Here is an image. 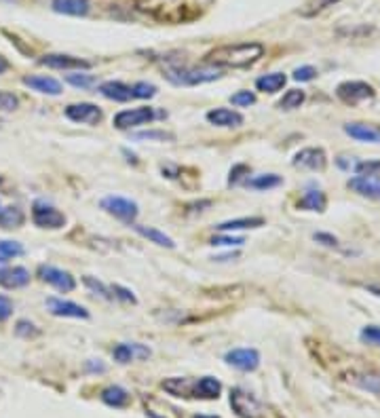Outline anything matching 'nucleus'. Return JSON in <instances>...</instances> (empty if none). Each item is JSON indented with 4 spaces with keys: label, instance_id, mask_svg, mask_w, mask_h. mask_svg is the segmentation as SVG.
Instances as JSON below:
<instances>
[{
    "label": "nucleus",
    "instance_id": "nucleus-1",
    "mask_svg": "<svg viewBox=\"0 0 380 418\" xmlns=\"http://www.w3.org/2000/svg\"><path fill=\"white\" fill-rule=\"evenodd\" d=\"M264 53L260 43H237L224 45L205 55V64L210 66H224V68H247L256 64Z\"/></svg>",
    "mask_w": 380,
    "mask_h": 418
},
{
    "label": "nucleus",
    "instance_id": "nucleus-2",
    "mask_svg": "<svg viewBox=\"0 0 380 418\" xmlns=\"http://www.w3.org/2000/svg\"><path fill=\"white\" fill-rule=\"evenodd\" d=\"M222 77V72L218 68H171L167 70V79L175 84H203L218 81Z\"/></svg>",
    "mask_w": 380,
    "mask_h": 418
},
{
    "label": "nucleus",
    "instance_id": "nucleus-3",
    "mask_svg": "<svg viewBox=\"0 0 380 418\" xmlns=\"http://www.w3.org/2000/svg\"><path fill=\"white\" fill-rule=\"evenodd\" d=\"M32 220L40 229H62L66 224V216L47 201H36L32 205Z\"/></svg>",
    "mask_w": 380,
    "mask_h": 418
},
{
    "label": "nucleus",
    "instance_id": "nucleus-4",
    "mask_svg": "<svg viewBox=\"0 0 380 418\" xmlns=\"http://www.w3.org/2000/svg\"><path fill=\"white\" fill-rule=\"evenodd\" d=\"M102 209L108 211L110 216L123 220V222H134L140 214L138 209V203L129 201V199H123V197H106L102 199Z\"/></svg>",
    "mask_w": 380,
    "mask_h": 418
},
{
    "label": "nucleus",
    "instance_id": "nucleus-5",
    "mask_svg": "<svg viewBox=\"0 0 380 418\" xmlns=\"http://www.w3.org/2000/svg\"><path fill=\"white\" fill-rule=\"evenodd\" d=\"M158 114L154 112V108H134V110H123L114 116V127L116 129H134L140 125L152 123Z\"/></svg>",
    "mask_w": 380,
    "mask_h": 418
},
{
    "label": "nucleus",
    "instance_id": "nucleus-6",
    "mask_svg": "<svg viewBox=\"0 0 380 418\" xmlns=\"http://www.w3.org/2000/svg\"><path fill=\"white\" fill-rule=\"evenodd\" d=\"M230 406L241 418H262V406L245 391L232 389L230 391Z\"/></svg>",
    "mask_w": 380,
    "mask_h": 418
},
{
    "label": "nucleus",
    "instance_id": "nucleus-7",
    "mask_svg": "<svg viewBox=\"0 0 380 418\" xmlns=\"http://www.w3.org/2000/svg\"><path fill=\"white\" fill-rule=\"evenodd\" d=\"M336 95L347 104H359L364 99H372L374 89L368 83H362V81H347V83L338 84Z\"/></svg>",
    "mask_w": 380,
    "mask_h": 418
},
{
    "label": "nucleus",
    "instance_id": "nucleus-8",
    "mask_svg": "<svg viewBox=\"0 0 380 418\" xmlns=\"http://www.w3.org/2000/svg\"><path fill=\"white\" fill-rule=\"evenodd\" d=\"M38 277L60 292H72L76 287L75 277L62 268H55V266H47V264L38 266Z\"/></svg>",
    "mask_w": 380,
    "mask_h": 418
},
{
    "label": "nucleus",
    "instance_id": "nucleus-9",
    "mask_svg": "<svg viewBox=\"0 0 380 418\" xmlns=\"http://www.w3.org/2000/svg\"><path fill=\"white\" fill-rule=\"evenodd\" d=\"M227 363L243 372H254L260 365V353L256 348H234L227 353Z\"/></svg>",
    "mask_w": 380,
    "mask_h": 418
},
{
    "label": "nucleus",
    "instance_id": "nucleus-10",
    "mask_svg": "<svg viewBox=\"0 0 380 418\" xmlns=\"http://www.w3.org/2000/svg\"><path fill=\"white\" fill-rule=\"evenodd\" d=\"M66 116L75 123H85V125H97L102 121V110L95 104L80 101L66 108Z\"/></svg>",
    "mask_w": 380,
    "mask_h": 418
},
{
    "label": "nucleus",
    "instance_id": "nucleus-11",
    "mask_svg": "<svg viewBox=\"0 0 380 418\" xmlns=\"http://www.w3.org/2000/svg\"><path fill=\"white\" fill-rule=\"evenodd\" d=\"M40 66H47V68H55V70H87L91 64L80 60V57H72V55H64V53H51V55H45L38 60Z\"/></svg>",
    "mask_w": 380,
    "mask_h": 418
},
{
    "label": "nucleus",
    "instance_id": "nucleus-12",
    "mask_svg": "<svg viewBox=\"0 0 380 418\" xmlns=\"http://www.w3.org/2000/svg\"><path fill=\"white\" fill-rule=\"evenodd\" d=\"M327 165V157L323 148H304L294 157V167L308 171H323Z\"/></svg>",
    "mask_w": 380,
    "mask_h": 418
},
{
    "label": "nucleus",
    "instance_id": "nucleus-13",
    "mask_svg": "<svg viewBox=\"0 0 380 418\" xmlns=\"http://www.w3.org/2000/svg\"><path fill=\"white\" fill-rule=\"evenodd\" d=\"M47 307L49 311L55 315V317H72V319H87L89 313L85 307L76 304V302H70V300H60V298H49L47 300Z\"/></svg>",
    "mask_w": 380,
    "mask_h": 418
},
{
    "label": "nucleus",
    "instance_id": "nucleus-14",
    "mask_svg": "<svg viewBox=\"0 0 380 418\" xmlns=\"http://www.w3.org/2000/svg\"><path fill=\"white\" fill-rule=\"evenodd\" d=\"M30 283V270L23 266H4L0 268V285L6 290H17Z\"/></svg>",
    "mask_w": 380,
    "mask_h": 418
},
{
    "label": "nucleus",
    "instance_id": "nucleus-15",
    "mask_svg": "<svg viewBox=\"0 0 380 418\" xmlns=\"http://www.w3.org/2000/svg\"><path fill=\"white\" fill-rule=\"evenodd\" d=\"M344 131L359 140V142H370V144H380V129L374 125H366V123H349L344 125Z\"/></svg>",
    "mask_w": 380,
    "mask_h": 418
},
{
    "label": "nucleus",
    "instance_id": "nucleus-16",
    "mask_svg": "<svg viewBox=\"0 0 380 418\" xmlns=\"http://www.w3.org/2000/svg\"><path fill=\"white\" fill-rule=\"evenodd\" d=\"M207 121L212 125H218V127H239L243 125V116L230 108H216L212 112H207Z\"/></svg>",
    "mask_w": 380,
    "mask_h": 418
},
{
    "label": "nucleus",
    "instance_id": "nucleus-17",
    "mask_svg": "<svg viewBox=\"0 0 380 418\" xmlns=\"http://www.w3.org/2000/svg\"><path fill=\"white\" fill-rule=\"evenodd\" d=\"M99 93L108 99H114V101H129L134 97V91L131 87H127L121 81H106V83L99 84Z\"/></svg>",
    "mask_w": 380,
    "mask_h": 418
},
{
    "label": "nucleus",
    "instance_id": "nucleus-18",
    "mask_svg": "<svg viewBox=\"0 0 380 418\" xmlns=\"http://www.w3.org/2000/svg\"><path fill=\"white\" fill-rule=\"evenodd\" d=\"M347 380L368 393H374V395H380V374H372V372H353L347 376Z\"/></svg>",
    "mask_w": 380,
    "mask_h": 418
},
{
    "label": "nucleus",
    "instance_id": "nucleus-19",
    "mask_svg": "<svg viewBox=\"0 0 380 418\" xmlns=\"http://www.w3.org/2000/svg\"><path fill=\"white\" fill-rule=\"evenodd\" d=\"M151 355V348H146V346H142V344H119L116 348H114V359L116 361H121V363H129V361H134L136 357H140V359H146Z\"/></svg>",
    "mask_w": 380,
    "mask_h": 418
},
{
    "label": "nucleus",
    "instance_id": "nucleus-20",
    "mask_svg": "<svg viewBox=\"0 0 380 418\" xmlns=\"http://www.w3.org/2000/svg\"><path fill=\"white\" fill-rule=\"evenodd\" d=\"M220 393H222V385L214 376H203L195 385V397H201V400H218Z\"/></svg>",
    "mask_w": 380,
    "mask_h": 418
},
{
    "label": "nucleus",
    "instance_id": "nucleus-21",
    "mask_svg": "<svg viewBox=\"0 0 380 418\" xmlns=\"http://www.w3.org/2000/svg\"><path fill=\"white\" fill-rule=\"evenodd\" d=\"M23 84L38 91V93H47V95H60L62 93L60 81H55L51 77H23Z\"/></svg>",
    "mask_w": 380,
    "mask_h": 418
},
{
    "label": "nucleus",
    "instance_id": "nucleus-22",
    "mask_svg": "<svg viewBox=\"0 0 380 418\" xmlns=\"http://www.w3.org/2000/svg\"><path fill=\"white\" fill-rule=\"evenodd\" d=\"M349 188H353L362 197L380 201V182L372 180V177H353V180H349Z\"/></svg>",
    "mask_w": 380,
    "mask_h": 418
},
{
    "label": "nucleus",
    "instance_id": "nucleus-23",
    "mask_svg": "<svg viewBox=\"0 0 380 418\" xmlns=\"http://www.w3.org/2000/svg\"><path fill=\"white\" fill-rule=\"evenodd\" d=\"M51 6L55 13H64L72 17H80L89 13V0H53Z\"/></svg>",
    "mask_w": 380,
    "mask_h": 418
},
{
    "label": "nucleus",
    "instance_id": "nucleus-24",
    "mask_svg": "<svg viewBox=\"0 0 380 418\" xmlns=\"http://www.w3.org/2000/svg\"><path fill=\"white\" fill-rule=\"evenodd\" d=\"M288 83V77L281 75V72H271V75H264L256 81V89L262 91V93H277L281 91Z\"/></svg>",
    "mask_w": 380,
    "mask_h": 418
},
{
    "label": "nucleus",
    "instance_id": "nucleus-25",
    "mask_svg": "<svg viewBox=\"0 0 380 418\" xmlns=\"http://www.w3.org/2000/svg\"><path fill=\"white\" fill-rule=\"evenodd\" d=\"M23 220H26L23 211L15 205H9V207L0 209V229H6V231L19 229L23 224Z\"/></svg>",
    "mask_w": 380,
    "mask_h": 418
},
{
    "label": "nucleus",
    "instance_id": "nucleus-26",
    "mask_svg": "<svg viewBox=\"0 0 380 418\" xmlns=\"http://www.w3.org/2000/svg\"><path fill=\"white\" fill-rule=\"evenodd\" d=\"M262 224H264L262 218H237V220H228V222L218 224L216 229L222 233H232V231H243V229H258Z\"/></svg>",
    "mask_w": 380,
    "mask_h": 418
},
{
    "label": "nucleus",
    "instance_id": "nucleus-27",
    "mask_svg": "<svg viewBox=\"0 0 380 418\" xmlns=\"http://www.w3.org/2000/svg\"><path fill=\"white\" fill-rule=\"evenodd\" d=\"M102 400L104 404L108 406H114V408H123L129 404V393L123 389V387H108L102 391Z\"/></svg>",
    "mask_w": 380,
    "mask_h": 418
},
{
    "label": "nucleus",
    "instance_id": "nucleus-28",
    "mask_svg": "<svg viewBox=\"0 0 380 418\" xmlns=\"http://www.w3.org/2000/svg\"><path fill=\"white\" fill-rule=\"evenodd\" d=\"M325 205H327V201H325V194L321 190H308L303 199L298 201V207L300 209H308V211H323Z\"/></svg>",
    "mask_w": 380,
    "mask_h": 418
},
{
    "label": "nucleus",
    "instance_id": "nucleus-29",
    "mask_svg": "<svg viewBox=\"0 0 380 418\" xmlns=\"http://www.w3.org/2000/svg\"><path fill=\"white\" fill-rule=\"evenodd\" d=\"M142 237H146L148 241L152 243H156V246H161V248H169V250H173L175 248V243H173V239L171 237H167L165 233H161V231H156V229H146V226H134Z\"/></svg>",
    "mask_w": 380,
    "mask_h": 418
},
{
    "label": "nucleus",
    "instance_id": "nucleus-30",
    "mask_svg": "<svg viewBox=\"0 0 380 418\" xmlns=\"http://www.w3.org/2000/svg\"><path fill=\"white\" fill-rule=\"evenodd\" d=\"M304 91L303 89H290L283 97H281V101H279V108L281 110H296V108H300L304 101Z\"/></svg>",
    "mask_w": 380,
    "mask_h": 418
},
{
    "label": "nucleus",
    "instance_id": "nucleus-31",
    "mask_svg": "<svg viewBox=\"0 0 380 418\" xmlns=\"http://www.w3.org/2000/svg\"><path fill=\"white\" fill-rule=\"evenodd\" d=\"M283 180L275 173H264V175H256L254 180H249V186L256 188V190H268V188H275L279 186Z\"/></svg>",
    "mask_w": 380,
    "mask_h": 418
},
{
    "label": "nucleus",
    "instance_id": "nucleus-32",
    "mask_svg": "<svg viewBox=\"0 0 380 418\" xmlns=\"http://www.w3.org/2000/svg\"><path fill=\"white\" fill-rule=\"evenodd\" d=\"M23 253V246L19 241H11V239H2L0 241V262L13 260L17 255Z\"/></svg>",
    "mask_w": 380,
    "mask_h": 418
},
{
    "label": "nucleus",
    "instance_id": "nucleus-33",
    "mask_svg": "<svg viewBox=\"0 0 380 418\" xmlns=\"http://www.w3.org/2000/svg\"><path fill=\"white\" fill-rule=\"evenodd\" d=\"M336 2H340V0H310V2H306V6L303 9V15L304 17H313V15L325 11V9L334 6Z\"/></svg>",
    "mask_w": 380,
    "mask_h": 418
},
{
    "label": "nucleus",
    "instance_id": "nucleus-34",
    "mask_svg": "<svg viewBox=\"0 0 380 418\" xmlns=\"http://www.w3.org/2000/svg\"><path fill=\"white\" fill-rule=\"evenodd\" d=\"M82 283H85L89 290H93L95 294H99L102 298H106V300H112V298H114L112 290H108L102 281H97V279H93V277H85V279H82Z\"/></svg>",
    "mask_w": 380,
    "mask_h": 418
},
{
    "label": "nucleus",
    "instance_id": "nucleus-35",
    "mask_svg": "<svg viewBox=\"0 0 380 418\" xmlns=\"http://www.w3.org/2000/svg\"><path fill=\"white\" fill-rule=\"evenodd\" d=\"M355 171L359 177H372V175H380V161H366V163H357Z\"/></svg>",
    "mask_w": 380,
    "mask_h": 418
},
{
    "label": "nucleus",
    "instance_id": "nucleus-36",
    "mask_svg": "<svg viewBox=\"0 0 380 418\" xmlns=\"http://www.w3.org/2000/svg\"><path fill=\"white\" fill-rule=\"evenodd\" d=\"M19 106L17 97L9 91H0V112H13Z\"/></svg>",
    "mask_w": 380,
    "mask_h": 418
},
{
    "label": "nucleus",
    "instance_id": "nucleus-37",
    "mask_svg": "<svg viewBox=\"0 0 380 418\" xmlns=\"http://www.w3.org/2000/svg\"><path fill=\"white\" fill-rule=\"evenodd\" d=\"M131 91H134V97H142V99H148V97L156 95V87L151 83H136L131 87Z\"/></svg>",
    "mask_w": 380,
    "mask_h": 418
},
{
    "label": "nucleus",
    "instance_id": "nucleus-38",
    "mask_svg": "<svg viewBox=\"0 0 380 418\" xmlns=\"http://www.w3.org/2000/svg\"><path fill=\"white\" fill-rule=\"evenodd\" d=\"M230 104H234V106H251V104H256V95L251 91H239V93H234L230 97Z\"/></svg>",
    "mask_w": 380,
    "mask_h": 418
},
{
    "label": "nucleus",
    "instance_id": "nucleus-39",
    "mask_svg": "<svg viewBox=\"0 0 380 418\" xmlns=\"http://www.w3.org/2000/svg\"><path fill=\"white\" fill-rule=\"evenodd\" d=\"M362 340L368 342V344H376L380 346V328L379 326H366L362 330Z\"/></svg>",
    "mask_w": 380,
    "mask_h": 418
},
{
    "label": "nucleus",
    "instance_id": "nucleus-40",
    "mask_svg": "<svg viewBox=\"0 0 380 418\" xmlns=\"http://www.w3.org/2000/svg\"><path fill=\"white\" fill-rule=\"evenodd\" d=\"M134 138L136 140H161V142L173 140V136L171 133H165V131H142V133H136Z\"/></svg>",
    "mask_w": 380,
    "mask_h": 418
},
{
    "label": "nucleus",
    "instance_id": "nucleus-41",
    "mask_svg": "<svg viewBox=\"0 0 380 418\" xmlns=\"http://www.w3.org/2000/svg\"><path fill=\"white\" fill-rule=\"evenodd\" d=\"M68 83L80 87V89H89L91 84L95 83V79L89 77V75H68Z\"/></svg>",
    "mask_w": 380,
    "mask_h": 418
},
{
    "label": "nucleus",
    "instance_id": "nucleus-42",
    "mask_svg": "<svg viewBox=\"0 0 380 418\" xmlns=\"http://www.w3.org/2000/svg\"><path fill=\"white\" fill-rule=\"evenodd\" d=\"M315 75H317V70L313 68V66H303V68H296L294 70V79L296 81H313L315 79Z\"/></svg>",
    "mask_w": 380,
    "mask_h": 418
},
{
    "label": "nucleus",
    "instance_id": "nucleus-43",
    "mask_svg": "<svg viewBox=\"0 0 380 418\" xmlns=\"http://www.w3.org/2000/svg\"><path fill=\"white\" fill-rule=\"evenodd\" d=\"M243 243H245L243 237H214L212 239V246H234V248H239Z\"/></svg>",
    "mask_w": 380,
    "mask_h": 418
},
{
    "label": "nucleus",
    "instance_id": "nucleus-44",
    "mask_svg": "<svg viewBox=\"0 0 380 418\" xmlns=\"http://www.w3.org/2000/svg\"><path fill=\"white\" fill-rule=\"evenodd\" d=\"M13 315V302L6 296H0V321H6Z\"/></svg>",
    "mask_w": 380,
    "mask_h": 418
},
{
    "label": "nucleus",
    "instance_id": "nucleus-45",
    "mask_svg": "<svg viewBox=\"0 0 380 418\" xmlns=\"http://www.w3.org/2000/svg\"><path fill=\"white\" fill-rule=\"evenodd\" d=\"M15 332H17L19 336H36L38 334L36 326H34V324H30V321H17V328H15Z\"/></svg>",
    "mask_w": 380,
    "mask_h": 418
},
{
    "label": "nucleus",
    "instance_id": "nucleus-46",
    "mask_svg": "<svg viewBox=\"0 0 380 418\" xmlns=\"http://www.w3.org/2000/svg\"><path fill=\"white\" fill-rule=\"evenodd\" d=\"M112 294L116 296V298H121V300H127V302H136V296L129 292V290H125V287H121V285H112Z\"/></svg>",
    "mask_w": 380,
    "mask_h": 418
},
{
    "label": "nucleus",
    "instance_id": "nucleus-47",
    "mask_svg": "<svg viewBox=\"0 0 380 418\" xmlns=\"http://www.w3.org/2000/svg\"><path fill=\"white\" fill-rule=\"evenodd\" d=\"M315 239L317 241H323V246H338V241H336V237H332V235H323V233H319V235H315Z\"/></svg>",
    "mask_w": 380,
    "mask_h": 418
},
{
    "label": "nucleus",
    "instance_id": "nucleus-48",
    "mask_svg": "<svg viewBox=\"0 0 380 418\" xmlns=\"http://www.w3.org/2000/svg\"><path fill=\"white\" fill-rule=\"evenodd\" d=\"M87 370H97V372H104L106 368H104V363H99V361H97V363H91V361H89V363H87Z\"/></svg>",
    "mask_w": 380,
    "mask_h": 418
},
{
    "label": "nucleus",
    "instance_id": "nucleus-49",
    "mask_svg": "<svg viewBox=\"0 0 380 418\" xmlns=\"http://www.w3.org/2000/svg\"><path fill=\"white\" fill-rule=\"evenodd\" d=\"M6 70H9V62L0 55V75H2V72H6Z\"/></svg>",
    "mask_w": 380,
    "mask_h": 418
},
{
    "label": "nucleus",
    "instance_id": "nucleus-50",
    "mask_svg": "<svg viewBox=\"0 0 380 418\" xmlns=\"http://www.w3.org/2000/svg\"><path fill=\"white\" fill-rule=\"evenodd\" d=\"M192 418H218V417H192Z\"/></svg>",
    "mask_w": 380,
    "mask_h": 418
},
{
    "label": "nucleus",
    "instance_id": "nucleus-51",
    "mask_svg": "<svg viewBox=\"0 0 380 418\" xmlns=\"http://www.w3.org/2000/svg\"><path fill=\"white\" fill-rule=\"evenodd\" d=\"M0 182H2V177H0Z\"/></svg>",
    "mask_w": 380,
    "mask_h": 418
}]
</instances>
